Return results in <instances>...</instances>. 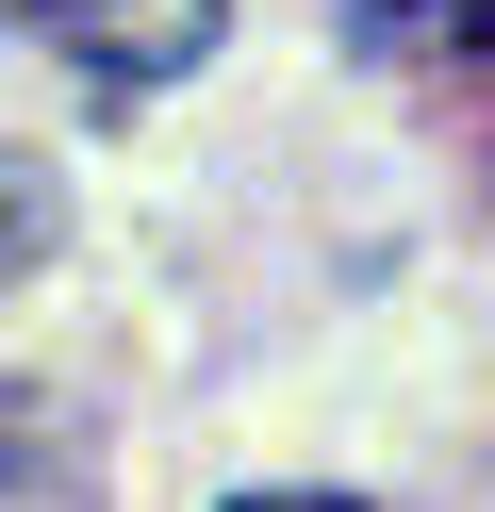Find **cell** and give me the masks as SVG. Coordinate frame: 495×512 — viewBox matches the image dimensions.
<instances>
[{
  "mask_svg": "<svg viewBox=\"0 0 495 512\" xmlns=\"http://www.w3.org/2000/svg\"><path fill=\"white\" fill-rule=\"evenodd\" d=\"M33 50H66V67L99 83V100H149V83H182L198 50L231 34V0H0Z\"/></svg>",
  "mask_w": 495,
  "mask_h": 512,
  "instance_id": "obj_1",
  "label": "cell"
},
{
  "mask_svg": "<svg viewBox=\"0 0 495 512\" xmlns=\"http://www.w3.org/2000/svg\"><path fill=\"white\" fill-rule=\"evenodd\" d=\"M363 67L429 83L479 133V182H495V0H363Z\"/></svg>",
  "mask_w": 495,
  "mask_h": 512,
  "instance_id": "obj_2",
  "label": "cell"
},
{
  "mask_svg": "<svg viewBox=\"0 0 495 512\" xmlns=\"http://www.w3.org/2000/svg\"><path fill=\"white\" fill-rule=\"evenodd\" d=\"M66 479H83L66 413L33 397V380H0V512H66Z\"/></svg>",
  "mask_w": 495,
  "mask_h": 512,
  "instance_id": "obj_3",
  "label": "cell"
},
{
  "mask_svg": "<svg viewBox=\"0 0 495 512\" xmlns=\"http://www.w3.org/2000/svg\"><path fill=\"white\" fill-rule=\"evenodd\" d=\"M231 512H347V496H231Z\"/></svg>",
  "mask_w": 495,
  "mask_h": 512,
  "instance_id": "obj_5",
  "label": "cell"
},
{
  "mask_svg": "<svg viewBox=\"0 0 495 512\" xmlns=\"http://www.w3.org/2000/svg\"><path fill=\"white\" fill-rule=\"evenodd\" d=\"M50 232H66V182L33 166V149H0V281H33V265H50Z\"/></svg>",
  "mask_w": 495,
  "mask_h": 512,
  "instance_id": "obj_4",
  "label": "cell"
}]
</instances>
